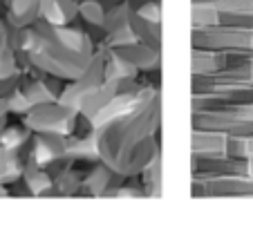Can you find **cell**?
Returning a JSON list of instances; mask_svg holds the SVG:
<instances>
[{"mask_svg":"<svg viewBox=\"0 0 253 228\" xmlns=\"http://www.w3.org/2000/svg\"><path fill=\"white\" fill-rule=\"evenodd\" d=\"M251 83H253V81H251Z\"/></svg>","mask_w":253,"mask_h":228,"instance_id":"cell-1","label":"cell"}]
</instances>
